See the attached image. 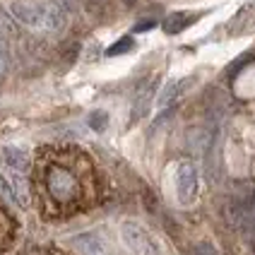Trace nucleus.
Here are the masks:
<instances>
[{
    "label": "nucleus",
    "mask_w": 255,
    "mask_h": 255,
    "mask_svg": "<svg viewBox=\"0 0 255 255\" xmlns=\"http://www.w3.org/2000/svg\"><path fill=\"white\" fill-rule=\"evenodd\" d=\"M36 198L46 217H68L97 202V173L92 159L75 147H48L36 156Z\"/></svg>",
    "instance_id": "nucleus-1"
},
{
    "label": "nucleus",
    "mask_w": 255,
    "mask_h": 255,
    "mask_svg": "<svg viewBox=\"0 0 255 255\" xmlns=\"http://www.w3.org/2000/svg\"><path fill=\"white\" fill-rule=\"evenodd\" d=\"M10 14L34 31H60L65 27V7L58 0L48 2H12Z\"/></svg>",
    "instance_id": "nucleus-2"
},
{
    "label": "nucleus",
    "mask_w": 255,
    "mask_h": 255,
    "mask_svg": "<svg viewBox=\"0 0 255 255\" xmlns=\"http://www.w3.org/2000/svg\"><path fill=\"white\" fill-rule=\"evenodd\" d=\"M121 236H123V243L132 251V255H161L156 241L149 236V231L142 229L137 222H126L121 227Z\"/></svg>",
    "instance_id": "nucleus-3"
},
{
    "label": "nucleus",
    "mask_w": 255,
    "mask_h": 255,
    "mask_svg": "<svg viewBox=\"0 0 255 255\" xmlns=\"http://www.w3.org/2000/svg\"><path fill=\"white\" fill-rule=\"evenodd\" d=\"M200 193V176L193 161H181L176 169V195L181 205H190L195 202Z\"/></svg>",
    "instance_id": "nucleus-4"
},
{
    "label": "nucleus",
    "mask_w": 255,
    "mask_h": 255,
    "mask_svg": "<svg viewBox=\"0 0 255 255\" xmlns=\"http://www.w3.org/2000/svg\"><path fill=\"white\" fill-rule=\"evenodd\" d=\"M72 243H75V248L82 255H109V246H106V241L101 239L97 231L77 234V236L72 239Z\"/></svg>",
    "instance_id": "nucleus-5"
},
{
    "label": "nucleus",
    "mask_w": 255,
    "mask_h": 255,
    "mask_svg": "<svg viewBox=\"0 0 255 255\" xmlns=\"http://www.w3.org/2000/svg\"><path fill=\"white\" fill-rule=\"evenodd\" d=\"M2 161L10 166L12 173H27L29 166H31V156L24 152V149H19V147H5L2 149Z\"/></svg>",
    "instance_id": "nucleus-6"
},
{
    "label": "nucleus",
    "mask_w": 255,
    "mask_h": 255,
    "mask_svg": "<svg viewBox=\"0 0 255 255\" xmlns=\"http://www.w3.org/2000/svg\"><path fill=\"white\" fill-rule=\"evenodd\" d=\"M14 234H17V224H14V219L7 214V210H2V207H0V255L12 246Z\"/></svg>",
    "instance_id": "nucleus-7"
},
{
    "label": "nucleus",
    "mask_w": 255,
    "mask_h": 255,
    "mask_svg": "<svg viewBox=\"0 0 255 255\" xmlns=\"http://www.w3.org/2000/svg\"><path fill=\"white\" fill-rule=\"evenodd\" d=\"M188 24V19H185V14H181V12H176V14H171L169 19L164 22V29L169 31V34H178L181 29Z\"/></svg>",
    "instance_id": "nucleus-8"
},
{
    "label": "nucleus",
    "mask_w": 255,
    "mask_h": 255,
    "mask_svg": "<svg viewBox=\"0 0 255 255\" xmlns=\"http://www.w3.org/2000/svg\"><path fill=\"white\" fill-rule=\"evenodd\" d=\"M178 92H181V82H171L164 92H161V97H159V106L164 109V106H169L171 101L178 97Z\"/></svg>",
    "instance_id": "nucleus-9"
},
{
    "label": "nucleus",
    "mask_w": 255,
    "mask_h": 255,
    "mask_svg": "<svg viewBox=\"0 0 255 255\" xmlns=\"http://www.w3.org/2000/svg\"><path fill=\"white\" fill-rule=\"evenodd\" d=\"M0 200H5V202H17L12 185H10V181H7L5 176H0Z\"/></svg>",
    "instance_id": "nucleus-10"
},
{
    "label": "nucleus",
    "mask_w": 255,
    "mask_h": 255,
    "mask_svg": "<svg viewBox=\"0 0 255 255\" xmlns=\"http://www.w3.org/2000/svg\"><path fill=\"white\" fill-rule=\"evenodd\" d=\"M10 70V51H7V43L0 39V77L7 75Z\"/></svg>",
    "instance_id": "nucleus-11"
},
{
    "label": "nucleus",
    "mask_w": 255,
    "mask_h": 255,
    "mask_svg": "<svg viewBox=\"0 0 255 255\" xmlns=\"http://www.w3.org/2000/svg\"><path fill=\"white\" fill-rule=\"evenodd\" d=\"M89 126L94 128V130H104L106 128V114L104 111H94V114L89 116Z\"/></svg>",
    "instance_id": "nucleus-12"
},
{
    "label": "nucleus",
    "mask_w": 255,
    "mask_h": 255,
    "mask_svg": "<svg viewBox=\"0 0 255 255\" xmlns=\"http://www.w3.org/2000/svg\"><path fill=\"white\" fill-rule=\"evenodd\" d=\"M19 255H65L63 251H56V248H29Z\"/></svg>",
    "instance_id": "nucleus-13"
},
{
    "label": "nucleus",
    "mask_w": 255,
    "mask_h": 255,
    "mask_svg": "<svg viewBox=\"0 0 255 255\" xmlns=\"http://www.w3.org/2000/svg\"><path fill=\"white\" fill-rule=\"evenodd\" d=\"M126 46H130V41H128V39H123L121 43H116V46H111V48H109V56H118V53H123V48H126Z\"/></svg>",
    "instance_id": "nucleus-14"
},
{
    "label": "nucleus",
    "mask_w": 255,
    "mask_h": 255,
    "mask_svg": "<svg viewBox=\"0 0 255 255\" xmlns=\"http://www.w3.org/2000/svg\"><path fill=\"white\" fill-rule=\"evenodd\" d=\"M0 31H12V22L0 12Z\"/></svg>",
    "instance_id": "nucleus-15"
}]
</instances>
